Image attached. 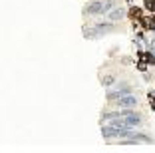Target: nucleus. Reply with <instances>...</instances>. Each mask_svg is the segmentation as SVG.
I'll use <instances>...</instances> for the list:
<instances>
[{"instance_id": "1", "label": "nucleus", "mask_w": 155, "mask_h": 153, "mask_svg": "<svg viewBox=\"0 0 155 153\" xmlns=\"http://www.w3.org/2000/svg\"><path fill=\"white\" fill-rule=\"evenodd\" d=\"M115 30H117L115 22H110V20H105V22H94L91 26L86 24L84 26V38L86 40H97V38H104Z\"/></svg>"}, {"instance_id": "2", "label": "nucleus", "mask_w": 155, "mask_h": 153, "mask_svg": "<svg viewBox=\"0 0 155 153\" xmlns=\"http://www.w3.org/2000/svg\"><path fill=\"white\" fill-rule=\"evenodd\" d=\"M117 6V0H91L84 6L82 14L84 18H90V16H107L110 10H114Z\"/></svg>"}, {"instance_id": "3", "label": "nucleus", "mask_w": 155, "mask_h": 153, "mask_svg": "<svg viewBox=\"0 0 155 153\" xmlns=\"http://www.w3.org/2000/svg\"><path fill=\"white\" fill-rule=\"evenodd\" d=\"M127 94H133V88L129 86L127 81H115V86L107 90V94H105V99H107V101L111 104V101H115V99L123 98V95H127Z\"/></svg>"}, {"instance_id": "4", "label": "nucleus", "mask_w": 155, "mask_h": 153, "mask_svg": "<svg viewBox=\"0 0 155 153\" xmlns=\"http://www.w3.org/2000/svg\"><path fill=\"white\" fill-rule=\"evenodd\" d=\"M119 143H123V145H137V143H153V137H151V135H147V133H143V131H135V129H133V131H131V135H129L127 139L119 141Z\"/></svg>"}, {"instance_id": "5", "label": "nucleus", "mask_w": 155, "mask_h": 153, "mask_svg": "<svg viewBox=\"0 0 155 153\" xmlns=\"http://www.w3.org/2000/svg\"><path fill=\"white\" fill-rule=\"evenodd\" d=\"M111 104L119 109H135L137 105H139V99H137V95L127 94V95H123V98L115 99V101H111Z\"/></svg>"}, {"instance_id": "6", "label": "nucleus", "mask_w": 155, "mask_h": 153, "mask_svg": "<svg viewBox=\"0 0 155 153\" xmlns=\"http://www.w3.org/2000/svg\"><path fill=\"white\" fill-rule=\"evenodd\" d=\"M125 14H127V10L123 8V6H115L114 10H110V12H107V20H110V22H121L123 18H125Z\"/></svg>"}, {"instance_id": "7", "label": "nucleus", "mask_w": 155, "mask_h": 153, "mask_svg": "<svg viewBox=\"0 0 155 153\" xmlns=\"http://www.w3.org/2000/svg\"><path fill=\"white\" fill-rule=\"evenodd\" d=\"M101 86L107 88V90H110V88H114L115 86V78L114 76H104V78H101Z\"/></svg>"}]
</instances>
